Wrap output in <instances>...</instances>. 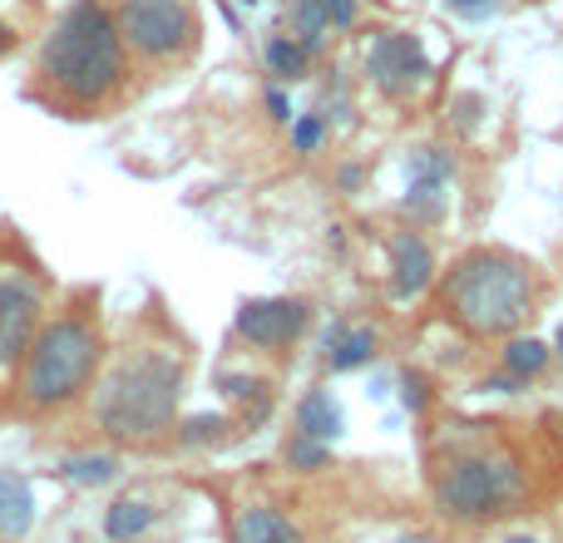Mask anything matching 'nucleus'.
<instances>
[{"instance_id":"obj_1","label":"nucleus","mask_w":563,"mask_h":543,"mask_svg":"<svg viewBox=\"0 0 563 543\" xmlns=\"http://www.w3.org/2000/svg\"><path fill=\"white\" fill-rule=\"evenodd\" d=\"M188 366L174 346L139 341L119 351V361L99 376L95 390V425L119 445H148L178 425Z\"/></svg>"},{"instance_id":"obj_2","label":"nucleus","mask_w":563,"mask_h":543,"mask_svg":"<svg viewBox=\"0 0 563 543\" xmlns=\"http://www.w3.org/2000/svg\"><path fill=\"white\" fill-rule=\"evenodd\" d=\"M40 79L69 109L109 104L129 79V49L114 25V10H104L99 0L65 5L40 49Z\"/></svg>"},{"instance_id":"obj_3","label":"nucleus","mask_w":563,"mask_h":543,"mask_svg":"<svg viewBox=\"0 0 563 543\" xmlns=\"http://www.w3.org/2000/svg\"><path fill=\"white\" fill-rule=\"evenodd\" d=\"M529 495V469L519 465L515 450L495 445V440H460L450 455L435 459L430 469V509L445 524L479 529L495 519L515 514Z\"/></svg>"},{"instance_id":"obj_4","label":"nucleus","mask_w":563,"mask_h":543,"mask_svg":"<svg viewBox=\"0 0 563 543\" xmlns=\"http://www.w3.org/2000/svg\"><path fill=\"white\" fill-rule=\"evenodd\" d=\"M534 297H539L534 267L525 257L505 253V247H475L440 281L445 317L479 341L515 336L529 321V311H534Z\"/></svg>"},{"instance_id":"obj_5","label":"nucleus","mask_w":563,"mask_h":543,"mask_svg":"<svg viewBox=\"0 0 563 543\" xmlns=\"http://www.w3.org/2000/svg\"><path fill=\"white\" fill-rule=\"evenodd\" d=\"M99 361H104V336L95 311L69 307L55 321H40L35 341L15 366V390L30 410H59L95 386Z\"/></svg>"},{"instance_id":"obj_6","label":"nucleus","mask_w":563,"mask_h":543,"mask_svg":"<svg viewBox=\"0 0 563 543\" xmlns=\"http://www.w3.org/2000/svg\"><path fill=\"white\" fill-rule=\"evenodd\" d=\"M114 25L129 55L148 59V65L184 59L198 45V15L188 0H119Z\"/></svg>"},{"instance_id":"obj_7","label":"nucleus","mask_w":563,"mask_h":543,"mask_svg":"<svg viewBox=\"0 0 563 543\" xmlns=\"http://www.w3.org/2000/svg\"><path fill=\"white\" fill-rule=\"evenodd\" d=\"M366 79L386 99H410L430 79V55L410 30H380L366 45Z\"/></svg>"},{"instance_id":"obj_8","label":"nucleus","mask_w":563,"mask_h":543,"mask_svg":"<svg viewBox=\"0 0 563 543\" xmlns=\"http://www.w3.org/2000/svg\"><path fill=\"white\" fill-rule=\"evenodd\" d=\"M311 307L301 297H247L233 311L238 341H247L253 351H287L307 336Z\"/></svg>"},{"instance_id":"obj_9","label":"nucleus","mask_w":563,"mask_h":543,"mask_svg":"<svg viewBox=\"0 0 563 543\" xmlns=\"http://www.w3.org/2000/svg\"><path fill=\"white\" fill-rule=\"evenodd\" d=\"M40 321H45V297L40 281L25 272H0V370H15L30 351Z\"/></svg>"},{"instance_id":"obj_10","label":"nucleus","mask_w":563,"mask_h":543,"mask_svg":"<svg viewBox=\"0 0 563 543\" xmlns=\"http://www.w3.org/2000/svg\"><path fill=\"white\" fill-rule=\"evenodd\" d=\"M455 178V154L440 144H426L406 158V213L410 223H440L445 218V188Z\"/></svg>"},{"instance_id":"obj_11","label":"nucleus","mask_w":563,"mask_h":543,"mask_svg":"<svg viewBox=\"0 0 563 543\" xmlns=\"http://www.w3.org/2000/svg\"><path fill=\"white\" fill-rule=\"evenodd\" d=\"M386 272H390L386 281H390V297L396 301H420L435 287V253H430V243L416 228L386 237Z\"/></svg>"},{"instance_id":"obj_12","label":"nucleus","mask_w":563,"mask_h":543,"mask_svg":"<svg viewBox=\"0 0 563 543\" xmlns=\"http://www.w3.org/2000/svg\"><path fill=\"white\" fill-rule=\"evenodd\" d=\"M228 543H307L301 524L277 505H243L233 514Z\"/></svg>"},{"instance_id":"obj_13","label":"nucleus","mask_w":563,"mask_h":543,"mask_svg":"<svg viewBox=\"0 0 563 543\" xmlns=\"http://www.w3.org/2000/svg\"><path fill=\"white\" fill-rule=\"evenodd\" d=\"M291 425H297L301 435L321 440V445H336V440L346 435V410H341V400L331 396L327 386H311L307 396L297 400V410H291Z\"/></svg>"},{"instance_id":"obj_14","label":"nucleus","mask_w":563,"mask_h":543,"mask_svg":"<svg viewBox=\"0 0 563 543\" xmlns=\"http://www.w3.org/2000/svg\"><path fill=\"white\" fill-rule=\"evenodd\" d=\"M321 351H327V370L346 376V370H361V366H371V361H376L380 331L376 326H346V321H336V326L327 331V341H321Z\"/></svg>"},{"instance_id":"obj_15","label":"nucleus","mask_w":563,"mask_h":543,"mask_svg":"<svg viewBox=\"0 0 563 543\" xmlns=\"http://www.w3.org/2000/svg\"><path fill=\"white\" fill-rule=\"evenodd\" d=\"M35 489L25 475L0 469V539H25L35 529Z\"/></svg>"},{"instance_id":"obj_16","label":"nucleus","mask_w":563,"mask_h":543,"mask_svg":"<svg viewBox=\"0 0 563 543\" xmlns=\"http://www.w3.org/2000/svg\"><path fill=\"white\" fill-rule=\"evenodd\" d=\"M154 524H158V505L144 495H119L114 505L104 509V539L109 543H139Z\"/></svg>"},{"instance_id":"obj_17","label":"nucleus","mask_w":563,"mask_h":543,"mask_svg":"<svg viewBox=\"0 0 563 543\" xmlns=\"http://www.w3.org/2000/svg\"><path fill=\"white\" fill-rule=\"evenodd\" d=\"M549 361H554V346L549 341H539V336H505V351H499V366H505V376H515V380H534V376H544L549 370Z\"/></svg>"},{"instance_id":"obj_18","label":"nucleus","mask_w":563,"mask_h":543,"mask_svg":"<svg viewBox=\"0 0 563 543\" xmlns=\"http://www.w3.org/2000/svg\"><path fill=\"white\" fill-rule=\"evenodd\" d=\"M218 390H223L233 406H243L247 420H267V410H273V386L257 376H243V370H223V376H218Z\"/></svg>"},{"instance_id":"obj_19","label":"nucleus","mask_w":563,"mask_h":543,"mask_svg":"<svg viewBox=\"0 0 563 543\" xmlns=\"http://www.w3.org/2000/svg\"><path fill=\"white\" fill-rule=\"evenodd\" d=\"M331 35H336V30H331L321 0H291V40H297L307 55H321Z\"/></svg>"},{"instance_id":"obj_20","label":"nucleus","mask_w":563,"mask_h":543,"mask_svg":"<svg viewBox=\"0 0 563 543\" xmlns=\"http://www.w3.org/2000/svg\"><path fill=\"white\" fill-rule=\"evenodd\" d=\"M59 469H65L69 485L99 489V485H114L119 479V455H69Z\"/></svg>"},{"instance_id":"obj_21","label":"nucleus","mask_w":563,"mask_h":543,"mask_svg":"<svg viewBox=\"0 0 563 543\" xmlns=\"http://www.w3.org/2000/svg\"><path fill=\"white\" fill-rule=\"evenodd\" d=\"M282 459H287L291 475H321V469L331 465V445H321V440L301 435V430H291L287 445H282Z\"/></svg>"},{"instance_id":"obj_22","label":"nucleus","mask_w":563,"mask_h":543,"mask_svg":"<svg viewBox=\"0 0 563 543\" xmlns=\"http://www.w3.org/2000/svg\"><path fill=\"white\" fill-rule=\"evenodd\" d=\"M263 55H267V69H273L282 85H297V79L307 75V65H311V55H307V49H301L291 35H273Z\"/></svg>"},{"instance_id":"obj_23","label":"nucleus","mask_w":563,"mask_h":543,"mask_svg":"<svg viewBox=\"0 0 563 543\" xmlns=\"http://www.w3.org/2000/svg\"><path fill=\"white\" fill-rule=\"evenodd\" d=\"M178 445L188 450H203V445H218V440H228V430H233V420L218 415V410H198V415L178 420Z\"/></svg>"},{"instance_id":"obj_24","label":"nucleus","mask_w":563,"mask_h":543,"mask_svg":"<svg viewBox=\"0 0 563 543\" xmlns=\"http://www.w3.org/2000/svg\"><path fill=\"white\" fill-rule=\"evenodd\" d=\"M321 144H327V114H321V109L291 114V148H297V154H317Z\"/></svg>"},{"instance_id":"obj_25","label":"nucleus","mask_w":563,"mask_h":543,"mask_svg":"<svg viewBox=\"0 0 563 543\" xmlns=\"http://www.w3.org/2000/svg\"><path fill=\"white\" fill-rule=\"evenodd\" d=\"M400 406H406L410 415H426L430 410V380L420 376V370H400Z\"/></svg>"},{"instance_id":"obj_26","label":"nucleus","mask_w":563,"mask_h":543,"mask_svg":"<svg viewBox=\"0 0 563 543\" xmlns=\"http://www.w3.org/2000/svg\"><path fill=\"white\" fill-rule=\"evenodd\" d=\"M321 10H327L331 30H351L361 15V0H321Z\"/></svg>"},{"instance_id":"obj_27","label":"nucleus","mask_w":563,"mask_h":543,"mask_svg":"<svg viewBox=\"0 0 563 543\" xmlns=\"http://www.w3.org/2000/svg\"><path fill=\"white\" fill-rule=\"evenodd\" d=\"M455 15H465V20H485V15H495V5L499 0H445Z\"/></svg>"},{"instance_id":"obj_28","label":"nucleus","mask_w":563,"mask_h":543,"mask_svg":"<svg viewBox=\"0 0 563 543\" xmlns=\"http://www.w3.org/2000/svg\"><path fill=\"white\" fill-rule=\"evenodd\" d=\"M267 114H273L277 124H291V99H287V89H267Z\"/></svg>"},{"instance_id":"obj_29","label":"nucleus","mask_w":563,"mask_h":543,"mask_svg":"<svg viewBox=\"0 0 563 543\" xmlns=\"http://www.w3.org/2000/svg\"><path fill=\"white\" fill-rule=\"evenodd\" d=\"M361 184H366V168H361V164H346V168H336V188H341V193H356Z\"/></svg>"},{"instance_id":"obj_30","label":"nucleus","mask_w":563,"mask_h":543,"mask_svg":"<svg viewBox=\"0 0 563 543\" xmlns=\"http://www.w3.org/2000/svg\"><path fill=\"white\" fill-rule=\"evenodd\" d=\"M390 543H445L440 534H430V529H406V534H396Z\"/></svg>"},{"instance_id":"obj_31","label":"nucleus","mask_w":563,"mask_h":543,"mask_svg":"<svg viewBox=\"0 0 563 543\" xmlns=\"http://www.w3.org/2000/svg\"><path fill=\"white\" fill-rule=\"evenodd\" d=\"M10 49H15V30H10V25H5V20H0V59H5V55H10Z\"/></svg>"},{"instance_id":"obj_32","label":"nucleus","mask_w":563,"mask_h":543,"mask_svg":"<svg viewBox=\"0 0 563 543\" xmlns=\"http://www.w3.org/2000/svg\"><path fill=\"white\" fill-rule=\"evenodd\" d=\"M495 543H544L539 534H525V529H515V534H499Z\"/></svg>"},{"instance_id":"obj_33","label":"nucleus","mask_w":563,"mask_h":543,"mask_svg":"<svg viewBox=\"0 0 563 543\" xmlns=\"http://www.w3.org/2000/svg\"><path fill=\"white\" fill-rule=\"evenodd\" d=\"M554 356L563 361V321H559V331H554Z\"/></svg>"}]
</instances>
